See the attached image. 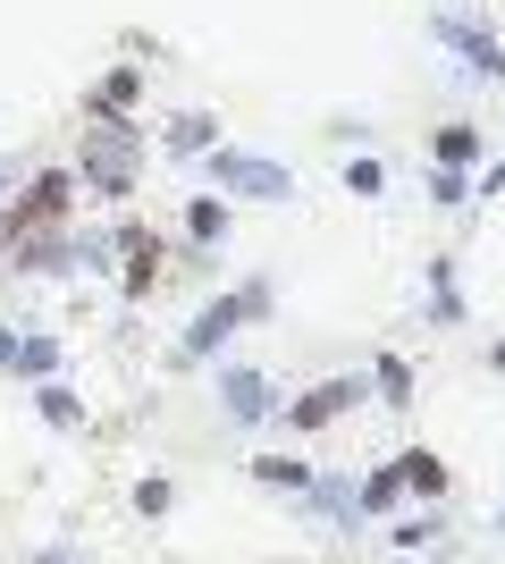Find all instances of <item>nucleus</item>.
Here are the masks:
<instances>
[{"label":"nucleus","instance_id":"obj_1","mask_svg":"<svg viewBox=\"0 0 505 564\" xmlns=\"http://www.w3.org/2000/svg\"><path fill=\"white\" fill-rule=\"evenodd\" d=\"M211 177H219L228 194H262V203H287V194H295L287 169H278V161H253V152H219Z\"/></svg>","mask_w":505,"mask_h":564},{"label":"nucleus","instance_id":"obj_2","mask_svg":"<svg viewBox=\"0 0 505 564\" xmlns=\"http://www.w3.org/2000/svg\"><path fill=\"white\" fill-rule=\"evenodd\" d=\"M219 397H228V413H237V422H262V413H270V388H262L253 371H228V379H219Z\"/></svg>","mask_w":505,"mask_h":564},{"label":"nucleus","instance_id":"obj_3","mask_svg":"<svg viewBox=\"0 0 505 564\" xmlns=\"http://www.w3.org/2000/svg\"><path fill=\"white\" fill-rule=\"evenodd\" d=\"M354 397H362L354 379H329L320 397H304V413H295V422H329V413H345V404H354Z\"/></svg>","mask_w":505,"mask_h":564},{"label":"nucleus","instance_id":"obj_4","mask_svg":"<svg viewBox=\"0 0 505 564\" xmlns=\"http://www.w3.org/2000/svg\"><path fill=\"white\" fill-rule=\"evenodd\" d=\"M447 43H463L472 51V68H488V76H505V51L488 43V34H472V25H447Z\"/></svg>","mask_w":505,"mask_h":564},{"label":"nucleus","instance_id":"obj_5","mask_svg":"<svg viewBox=\"0 0 505 564\" xmlns=\"http://www.w3.org/2000/svg\"><path fill=\"white\" fill-rule=\"evenodd\" d=\"M168 143H177V152H202V143H211V118H177V127H168Z\"/></svg>","mask_w":505,"mask_h":564},{"label":"nucleus","instance_id":"obj_6","mask_svg":"<svg viewBox=\"0 0 505 564\" xmlns=\"http://www.w3.org/2000/svg\"><path fill=\"white\" fill-rule=\"evenodd\" d=\"M43 413H51V422H59V430H76V422H85V413H76V397H68V388H43Z\"/></svg>","mask_w":505,"mask_h":564}]
</instances>
